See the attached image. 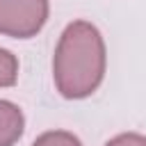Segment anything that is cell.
<instances>
[{"instance_id":"6da1fadb","label":"cell","mask_w":146,"mask_h":146,"mask_svg":"<svg viewBox=\"0 0 146 146\" xmlns=\"http://www.w3.org/2000/svg\"><path fill=\"white\" fill-rule=\"evenodd\" d=\"M105 68L107 50L100 30L89 21L68 23L52 55V80L59 96L68 100L91 96L100 87Z\"/></svg>"},{"instance_id":"7a4b0ae2","label":"cell","mask_w":146,"mask_h":146,"mask_svg":"<svg viewBox=\"0 0 146 146\" xmlns=\"http://www.w3.org/2000/svg\"><path fill=\"white\" fill-rule=\"evenodd\" d=\"M48 14V0H0V34L32 39L43 30Z\"/></svg>"},{"instance_id":"3957f363","label":"cell","mask_w":146,"mask_h":146,"mask_svg":"<svg viewBox=\"0 0 146 146\" xmlns=\"http://www.w3.org/2000/svg\"><path fill=\"white\" fill-rule=\"evenodd\" d=\"M25 130L23 110L11 100H0V146H14Z\"/></svg>"},{"instance_id":"277c9868","label":"cell","mask_w":146,"mask_h":146,"mask_svg":"<svg viewBox=\"0 0 146 146\" xmlns=\"http://www.w3.org/2000/svg\"><path fill=\"white\" fill-rule=\"evenodd\" d=\"M18 80V59L11 50L0 48V89L14 87Z\"/></svg>"},{"instance_id":"5b68a950","label":"cell","mask_w":146,"mask_h":146,"mask_svg":"<svg viewBox=\"0 0 146 146\" xmlns=\"http://www.w3.org/2000/svg\"><path fill=\"white\" fill-rule=\"evenodd\" d=\"M32 146H82V141L68 130H48L39 135Z\"/></svg>"},{"instance_id":"8992f818","label":"cell","mask_w":146,"mask_h":146,"mask_svg":"<svg viewBox=\"0 0 146 146\" xmlns=\"http://www.w3.org/2000/svg\"><path fill=\"white\" fill-rule=\"evenodd\" d=\"M105 146H146V137L139 132H121L112 137Z\"/></svg>"}]
</instances>
